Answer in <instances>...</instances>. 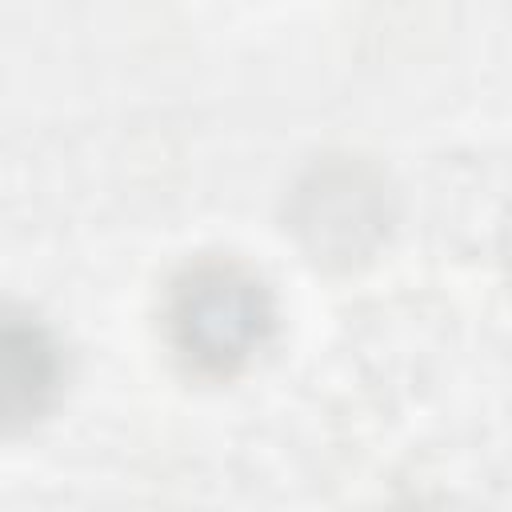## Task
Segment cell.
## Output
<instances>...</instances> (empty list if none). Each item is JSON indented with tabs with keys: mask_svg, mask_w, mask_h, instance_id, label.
I'll return each instance as SVG.
<instances>
[{
	"mask_svg": "<svg viewBox=\"0 0 512 512\" xmlns=\"http://www.w3.org/2000/svg\"><path fill=\"white\" fill-rule=\"evenodd\" d=\"M168 328L176 352L196 368L224 376L240 368L272 328V300L256 272L236 260H200L168 300Z\"/></svg>",
	"mask_w": 512,
	"mask_h": 512,
	"instance_id": "1",
	"label": "cell"
},
{
	"mask_svg": "<svg viewBox=\"0 0 512 512\" xmlns=\"http://www.w3.org/2000/svg\"><path fill=\"white\" fill-rule=\"evenodd\" d=\"M60 352L24 312L0 308V432L32 424L56 396Z\"/></svg>",
	"mask_w": 512,
	"mask_h": 512,
	"instance_id": "2",
	"label": "cell"
}]
</instances>
